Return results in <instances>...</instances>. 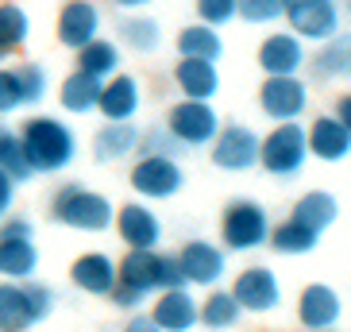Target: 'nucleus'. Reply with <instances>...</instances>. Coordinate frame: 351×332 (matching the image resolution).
Wrapping results in <instances>:
<instances>
[{"instance_id": "obj_1", "label": "nucleus", "mask_w": 351, "mask_h": 332, "mask_svg": "<svg viewBox=\"0 0 351 332\" xmlns=\"http://www.w3.org/2000/svg\"><path fill=\"white\" fill-rule=\"evenodd\" d=\"M20 139L27 147L35 174H58L77 158V139H73L70 124L58 116H32L20 128Z\"/></svg>"}, {"instance_id": "obj_2", "label": "nucleus", "mask_w": 351, "mask_h": 332, "mask_svg": "<svg viewBox=\"0 0 351 332\" xmlns=\"http://www.w3.org/2000/svg\"><path fill=\"white\" fill-rule=\"evenodd\" d=\"M51 220L73 232H108L116 213L104 193L82 186V182H66L62 189H54L51 198Z\"/></svg>"}, {"instance_id": "obj_3", "label": "nucleus", "mask_w": 351, "mask_h": 332, "mask_svg": "<svg viewBox=\"0 0 351 332\" xmlns=\"http://www.w3.org/2000/svg\"><path fill=\"white\" fill-rule=\"evenodd\" d=\"M54 313V290L32 278L0 282V332H27Z\"/></svg>"}, {"instance_id": "obj_4", "label": "nucleus", "mask_w": 351, "mask_h": 332, "mask_svg": "<svg viewBox=\"0 0 351 332\" xmlns=\"http://www.w3.org/2000/svg\"><path fill=\"white\" fill-rule=\"evenodd\" d=\"M116 278L135 286L147 298L158 290H182V286H189L182 267H178V255H158L155 248H128V255L116 263Z\"/></svg>"}, {"instance_id": "obj_5", "label": "nucleus", "mask_w": 351, "mask_h": 332, "mask_svg": "<svg viewBox=\"0 0 351 332\" xmlns=\"http://www.w3.org/2000/svg\"><path fill=\"white\" fill-rule=\"evenodd\" d=\"M309 163V143H305V128L298 120H282L267 139H258V166L274 178H298Z\"/></svg>"}, {"instance_id": "obj_6", "label": "nucleus", "mask_w": 351, "mask_h": 332, "mask_svg": "<svg viewBox=\"0 0 351 332\" xmlns=\"http://www.w3.org/2000/svg\"><path fill=\"white\" fill-rule=\"evenodd\" d=\"M270 236V217L258 201H228L220 217V239L228 251H255Z\"/></svg>"}, {"instance_id": "obj_7", "label": "nucleus", "mask_w": 351, "mask_h": 332, "mask_svg": "<svg viewBox=\"0 0 351 332\" xmlns=\"http://www.w3.org/2000/svg\"><path fill=\"white\" fill-rule=\"evenodd\" d=\"M166 128H170V135H174L186 151H193V147L213 143V135L220 132V116H217V108H213L208 101H193V97H186V101L170 104Z\"/></svg>"}, {"instance_id": "obj_8", "label": "nucleus", "mask_w": 351, "mask_h": 332, "mask_svg": "<svg viewBox=\"0 0 351 332\" xmlns=\"http://www.w3.org/2000/svg\"><path fill=\"white\" fill-rule=\"evenodd\" d=\"M135 193H143L151 201H166L182 193L186 186V174H182V163L174 155H139L132 163V174H128Z\"/></svg>"}, {"instance_id": "obj_9", "label": "nucleus", "mask_w": 351, "mask_h": 332, "mask_svg": "<svg viewBox=\"0 0 351 332\" xmlns=\"http://www.w3.org/2000/svg\"><path fill=\"white\" fill-rule=\"evenodd\" d=\"M258 108L267 120L282 124V120H298L309 108V85L298 73H267L263 89H258Z\"/></svg>"}, {"instance_id": "obj_10", "label": "nucleus", "mask_w": 351, "mask_h": 332, "mask_svg": "<svg viewBox=\"0 0 351 332\" xmlns=\"http://www.w3.org/2000/svg\"><path fill=\"white\" fill-rule=\"evenodd\" d=\"M208 147H213V166L228 174H247L251 166H258V135L247 124H220Z\"/></svg>"}, {"instance_id": "obj_11", "label": "nucleus", "mask_w": 351, "mask_h": 332, "mask_svg": "<svg viewBox=\"0 0 351 332\" xmlns=\"http://www.w3.org/2000/svg\"><path fill=\"white\" fill-rule=\"evenodd\" d=\"M282 20L301 39H332L340 27V8L332 0H282Z\"/></svg>"}, {"instance_id": "obj_12", "label": "nucleus", "mask_w": 351, "mask_h": 332, "mask_svg": "<svg viewBox=\"0 0 351 332\" xmlns=\"http://www.w3.org/2000/svg\"><path fill=\"white\" fill-rule=\"evenodd\" d=\"M232 294L243 305V313H270L282 305V286L278 274L270 267H247L239 270L236 282H232Z\"/></svg>"}, {"instance_id": "obj_13", "label": "nucleus", "mask_w": 351, "mask_h": 332, "mask_svg": "<svg viewBox=\"0 0 351 332\" xmlns=\"http://www.w3.org/2000/svg\"><path fill=\"white\" fill-rule=\"evenodd\" d=\"M178 267H182L189 286H217L228 270V255L224 248L208 244V239H189L186 248L178 251Z\"/></svg>"}, {"instance_id": "obj_14", "label": "nucleus", "mask_w": 351, "mask_h": 332, "mask_svg": "<svg viewBox=\"0 0 351 332\" xmlns=\"http://www.w3.org/2000/svg\"><path fill=\"white\" fill-rule=\"evenodd\" d=\"M343 317V301L340 294L324 286V282H309L298 298V321L301 329H313V332H324V329H336Z\"/></svg>"}, {"instance_id": "obj_15", "label": "nucleus", "mask_w": 351, "mask_h": 332, "mask_svg": "<svg viewBox=\"0 0 351 332\" xmlns=\"http://www.w3.org/2000/svg\"><path fill=\"white\" fill-rule=\"evenodd\" d=\"M101 8H97V0H66L62 12H58V43L77 51L85 47L89 39L101 35Z\"/></svg>"}, {"instance_id": "obj_16", "label": "nucleus", "mask_w": 351, "mask_h": 332, "mask_svg": "<svg viewBox=\"0 0 351 332\" xmlns=\"http://www.w3.org/2000/svg\"><path fill=\"white\" fill-rule=\"evenodd\" d=\"M143 108V93H139V82L128 78V73L116 70L112 78L101 82V97H97V112L104 120H135Z\"/></svg>"}, {"instance_id": "obj_17", "label": "nucleus", "mask_w": 351, "mask_h": 332, "mask_svg": "<svg viewBox=\"0 0 351 332\" xmlns=\"http://www.w3.org/2000/svg\"><path fill=\"white\" fill-rule=\"evenodd\" d=\"M112 224L128 248H158V239H162V220L143 201H128L124 209H116Z\"/></svg>"}, {"instance_id": "obj_18", "label": "nucleus", "mask_w": 351, "mask_h": 332, "mask_svg": "<svg viewBox=\"0 0 351 332\" xmlns=\"http://www.w3.org/2000/svg\"><path fill=\"white\" fill-rule=\"evenodd\" d=\"M305 143H309V155L320 163H343L351 155V132L328 112L317 116L313 128H305Z\"/></svg>"}, {"instance_id": "obj_19", "label": "nucleus", "mask_w": 351, "mask_h": 332, "mask_svg": "<svg viewBox=\"0 0 351 332\" xmlns=\"http://www.w3.org/2000/svg\"><path fill=\"white\" fill-rule=\"evenodd\" d=\"M305 66V47L301 35L293 32H274L258 43V70L263 73H298Z\"/></svg>"}, {"instance_id": "obj_20", "label": "nucleus", "mask_w": 351, "mask_h": 332, "mask_svg": "<svg viewBox=\"0 0 351 332\" xmlns=\"http://www.w3.org/2000/svg\"><path fill=\"white\" fill-rule=\"evenodd\" d=\"M151 324L162 332H189L197 329V301L189 286L182 290H158V301L151 309Z\"/></svg>"}, {"instance_id": "obj_21", "label": "nucleus", "mask_w": 351, "mask_h": 332, "mask_svg": "<svg viewBox=\"0 0 351 332\" xmlns=\"http://www.w3.org/2000/svg\"><path fill=\"white\" fill-rule=\"evenodd\" d=\"M174 85L182 89V97L213 101V97L220 93V70H217V62H208V58H182V54H178Z\"/></svg>"}, {"instance_id": "obj_22", "label": "nucleus", "mask_w": 351, "mask_h": 332, "mask_svg": "<svg viewBox=\"0 0 351 332\" xmlns=\"http://www.w3.org/2000/svg\"><path fill=\"white\" fill-rule=\"evenodd\" d=\"M70 282L77 290L93 294V298H108V290H112V282H116L112 255H104V251H85V255H77L70 267Z\"/></svg>"}, {"instance_id": "obj_23", "label": "nucleus", "mask_w": 351, "mask_h": 332, "mask_svg": "<svg viewBox=\"0 0 351 332\" xmlns=\"http://www.w3.org/2000/svg\"><path fill=\"white\" fill-rule=\"evenodd\" d=\"M135 147H139V128L132 120H104V128L93 135V158L104 166L135 155Z\"/></svg>"}, {"instance_id": "obj_24", "label": "nucleus", "mask_w": 351, "mask_h": 332, "mask_svg": "<svg viewBox=\"0 0 351 332\" xmlns=\"http://www.w3.org/2000/svg\"><path fill=\"white\" fill-rule=\"evenodd\" d=\"M267 244H270L274 251H278V255H289V259H298V255H313V251H317L320 232L289 217L286 224H270Z\"/></svg>"}, {"instance_id": "obj_25", "label": "nucleus", "mask_w": 351, "mask_h": 332, "mask_svg": "<svg viewBox=\"0 0 351 332\" xmlns=\"http://www.w3.org/2000/svg\"><path fill=\"white\" fill-rule=\"evenodd\" d=\"M289 217L301 220V224H309V228H317L324 236L340 220V201L332 198V193H324V189H309L305 198H298V205H293Z\"/></svg>"}, {"instance_id": "obj_26", "label": "nucleus", "mask_w": 351, "mask_h": 332, "mask_svg": "<svg viewBox=\"0 0 351 332\" xmlns=\"http://www.w3.org/2000/svg\"><path fill=\"white\" fill-rule=\"evenodd\" d=\"M97 97H101V78H93L85 70H73L62 82V89H58V104L73 116L97 112Z\"/></svg>"}, {"instance_id": "obj_27", "label": "nucleus", "mask_w": 351, "mask_h": 332, "mask_svg": "<svg viewBox=\"0 0 351 332\" xmlns=\"http://www.w3.org/2000/svg\"><path fill=\"white\" fill-rule=\"evenodd\" d=\"M35 270H39L35 239L0 236V278H35Z\"/></svg>"}, {"instance_id": "obj_28", "label": "nucleus", "mask_w": 351, "mask_h": 332, "mask_svg": "<svg viewBox=\"0 0 351 332\" xmlns=\"http://www.w3.org/2000/svg\"><path fill=\"white\" fill-rule=\"evenodd\" d=\"M178 54L182 58H208V62H220V54H224V39L213 23H189L178 32Z\"/></svg>"}, {"instance_id": "obj_29", "label": "nucleus", "mask_w": 351, "mask_h": 332, "mask_svg": "<svg viewBox=\"0 0 351 332\" xmlns=\"http://www.w3.org/2000/svg\"><path fill=\"white\" fill-rule=\"evenodd\" d=\"M116 35H120L135 54H155L158 47H162V27H158V20H151L143 12H128L124 20L116 23Z\"/></svg>"}, {"instance_id": "obj_30", "label": "nucleus", "mask_w": 351, "mask_h": 332, "mask_svg": "<svg viewBox=\"0 0 351 332\" xmlns=\"http://www.w3.org/2000/svg\"><path fill=\"white\" fill-rule=\"evenodd\" d=\"M239 321H243V305L232 290H213L197 305V324H205V329H236Z\"/></svg>"}, {"instance_id": "obj_31", "label": "nucleus", "mask_w": 351, "mask_h": 332, "mask_svg": "<svg viewBox=\"0 0 351 332\" xmlns=\"http://www.w3.org/2000/svg\"><path fill=\"white\" fill-rule=\"evenodd\" d=\"M77 70L93 73V78H112L116 70H120V47H116L112 39H89L85 47H77Z\"/></svg>"}, {"instance_id": "obj_32", "label": "nucleus", "mask_w": 351, "mask_h": 332, "mask_svg": "<svg viewBox=\"0 0 351 332\" xmlns=\"http://www.w3.org/2000/svg\"><path fill=\"white\" fill-rule=\"evenodd\" d=\"M27 39H32V16H27V8L4 0L0 4V51L4 54L20 51Z\"/></svg>"}, {"instance_id": "obj_33", "label": "nucleus", "mask_w": 351, "mask_h": 332, "mask_svg": "<svg viewBox=\"0 0 351 332\" xmlns=\"http://www.w3.org/2000/svg\"><path fill=\"white\" fill-rule=\"evenodd\" d=\"M0 170H4L16 186H23V182L35 178V166H32V158H27V147H23V139L16 132L0 135Z\"/></svg>"}, {"instance_id": "obj_34", "label": "nucleus", "mask_w": 351, "mask_h": 332, "mask_svg": "<svg viewBox=\"0 0 351 332\" xmlns=\"http://www.w3.org/2000/svg\"><path fill=\"white\" fill-rule=\"evenodd\" d=\"M317 66V78H340V73H351V43L348 39H324V47L313 58Z\"/></svg>"}, {"instance_id": "obj_35", "label": "nucleus", "mask_w": 351, "mask_h": 332, "mask_svg": "<svg viewBox=\"0 0 351 332\" xmlns=\"http://www.w3.org/2000/svg\"><path fill=\"white\" fill-rule=\"evenodd\" d=\"M135 151L139 155H174L178 158L186 147L170 135V128H147V132H139V147Z\"/></svg>"}, {"instance_id": "obj_36", "label": "nucleus", "mask_w": 351, "mask_h": 332, "mask_svg": "<svg viewBox=\"0 0 351 332\" xmlns=\"http://www.w3.org/2000/svg\"><path fill=\"white\" fill-rule=\"evenodd\" d=\"M16 78H20L23 108H27V104H39L43 97H47V73H43V66L23 62V66H16Z\"/></svg>"}, {"instance_id": "obj_37", "label": "nucleus", "mask_w": 351, "mask_h": 332, "mask_svg": "<svg viewBox=\"0 0 351 332\" xmlns=\"http://www.w3.org/2000/svg\"><path fill=\"white\" fill-rule=\"evenodd\" d=\"M236 16L247 23H274L282 20V0H236Z\"/></svg>"}, {"instance_id": "obj_38", "label": "nucleus", "mask_w": 351, "mask_h": 332, "mask_svg": "<svg viewBox=\"0 0 351 332\" xmlns=\"http://www.w3.org/2000/svg\"><path fill=\"white\" fill-rule=\"evenodd\" d=\"M201 23H213V27H224V23L236 20V0H193Z\"/></svg>"}, {"instance_id": "obj_39", "label": "nucleus", "mask_w": 351, "mask_h": 332, "mask_svg": "<svg viewBox=\"0 0 351 332\" xmlns=\"http://www.w3.org/2000/svg\"><path fill=\"white\" fill-rule=\"evenodd\" d=\"M23 108V97H20V78L16 70H0V116Z\"/></svg>"}, {"instance_id": "obj_40", "label": "nucleus", "mask_w": 351, "mask_h": 332, "mask_svg": "<svg viewBox=\"0 0 351 332\" xmlns=\"http://www.w3.org/2000/svg\"><path fill=\"white\" fill-rule=\"evenodd\" d=\"M108 298H112V305H116V309H139L147 294H139L135 286H128V282H120V278H116V282H112V290H108Z\"/></svg>"}, {"instance_id": "obj_41", "label": "nucleus", "mask_w": 351, "mask_h": 332, "mask_svg": "<svg viewBox=\"0 0 351 332\" xmlns=\"http://www.w3.org/2000/svg\"><path fill=\"white\" fill-rule=\"evenodd\" d=\"M0 236H8V239H32L35 236V224L27 217H8L4 224H0Z\"/></svg>"}, {"instance_id": "obj_42", "label": "nucleus", "mask_w": 351, "mask_h": 332, "mask_svg": "<svg viewBox=\"0 0 351 332\" xmlns=\"http://www.w3.org/2000/svg\"><path fill=\"white\" fill-rule=\"evenodd\" d=\"M12 205H16V182L0 170V220L12 213Z\"/></svg>"}, {"instance_id": "obj_43", "label": "nucleus", "mask_w": 351, "mask_h": 332, "mask_svg": "<svg viewBox=\"0 0 351 332\" xmlns=\"http://www.w3.org/2000/svg\"><path fill=\"white\" fill-rule=\"evenodd\" d=\"M332 116H336V120L351 132V93H343L340 101H336V112H332Z\"/></svg>"}, {"instance_id": "obj_44", "label": "nucleus", "mask_w": 351, "mask_h": 332, "mask_svg": "<svg viewBox=\"0 0 351 332\" xmlns=\"http://www.w3.org/2000/svg\"><path fill=\"white\" fill-rule=\"evenodd\" d=\"M116 8H124V12H139V8H147V4H155V0H112Z\"/></svg>"}, {"instance_id": "obj_45", "label": "nucleus", "mask_w": 351, "mask_h": 332, "mask_svg": "<svg viewBox=\"0 0 351 332\" xmlns=\"http://www.w3.org/2000/svg\"><path fill=\"white\" fill-rule=\"evenodd\" d=\"M128 329H132V332H147V329H155V324H151V317H135Z\"/></svg>"}, {"instance_id": "obj_46", "label": "nucleus", "mask_w": 351, "mask_h": 332, "mask_svg": "<svg viewBox=\"0 0 351 332\" xmlns=\"http://www.w3.org/2000/svg\"><path fill=\"white\" fill-rule=\"evenodd\" d=\"M4 132H8V128H4V124H0V135H4Z\"/></svg>"}]
</instances>
